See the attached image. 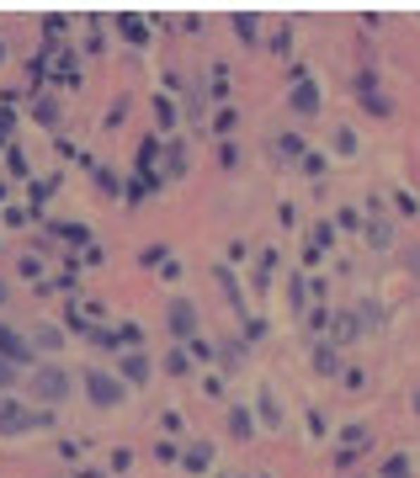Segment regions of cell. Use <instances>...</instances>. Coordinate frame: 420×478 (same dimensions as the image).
<instances>
[{"mask_svg": "<svg viewBox=\"0 0 420 478\" xmlns=\"http://www.w3.org/2000/svg\"><path fill=\"white\" fill-rule=\"evenodd\" d=\"M336 377H341V382H346V388H351V394H357V388H362V382H367V372H362V367H341V372H336Z\"/></svg>", "mask_w": 420, "mask_h": 478, "instance_id": "d4e9b609", "label": "cell"}, {"mask_svg": "<svg viewBox=\"0 0 420 478\" xmlns=\"http://www.w3.org/2000/svg\"><path fill=\"white\" fill-rule=\"evenodd\" d=\"M234 32H240L245 48H261V32H255V16L250 11H234Z\"/></svg>", "mask_w": 420, "mask_h": 478, "instance_id": "9a60e30c", "label": "cell"}, {"mask_svg": "<svg viewBox=\"0 0 420 478\" xmlns=\"http://www.w3.org/2000/svg\"><path fill=\"white\" fill-rule=\"evenodd\" d=\"M272 53L276 59H293V27H276L272 32Z\"/></svg>", "mask_w": 420, "mask_h": 478, "instance_id": "ac0fdd59", "label": "cell"}, {"mask_svg": "<svg viewBox=\"0 0 420 478\" xmlns=\"http://www.w3.org/2000/svg\"><path fill=\"white\" fill-rule=\"evenodd\" d=\"M170 330H176V335H192L197 330V309H192V303H170Z\"/></svg>", "mask_w": 420, "mask_h": 478, "instance_id": "8fae6325", "label": "cell"}, {"mask_svg": "<svg viewBox=\"0 0 420 478\" xmlns=\"http://www.w3.org/2000/svg\"><path fill=\"white\" fill-rule=\"evenodd\" d=\"M351 91H357V101L372 112V117H388V112H394V101L383 96V85H378V70H372V64H362V70L351 75Z\"/></svg>", "mask_w": 420, "mask_h": 478, "instance_id": "6da1fadb", "label": "cell"}, {"mask_svg": "<svg viewBox=\"0 0 420 478\" xmlns=\"http://www.w3.org/2000/svg\"><path fill=\"white\" fill-rule=\"evenodd\" d=\"M378 478H415V467H409V457H405V452H394V457H383Z\"/></svg>", "mask_w": 420, "mask_h": 478, "instance_id": "2e32d148", "label": "cell"}, {"mask_svg": "<svg viewBox=\"0 0 420 478\" xmlns=\"http://www.w3.org/2000/svg\"><path fill=\"white\" fill-rule=\"evenodd\" d=\"M218 282H224V292H229V303H234V314L245 319L250 309H245V292H240V282H234V271H229V266H218Z\"/></svg>", "mask_w": 420, "mask_h": 478, "instance_id": "5bb4252c", "label": "cell"}, {"mask_svg": "<svg viewBox=\"0 0 420 478\" xmlns=\"http://www.w3.org/2000/svg\"><path fill=\"white\" fill-rule=\"evenodd\" d=\"M409 409H415V415H420V388H415V399H409Z\"/></svg>", "mask_w": 420, "mask_h": 478, "instance_id": "f1b7e54d", "label": "cell"}, {"mask_svg": "<svg viewBox=\"0 0 420 478\" xmlns=\"http://www.w3.org/2000/svg\"><path fill=\"white\" fill-rule=\"evenodd\" d=\"M309 361H314V372H324V377H336V372H341V356H336V346H330V340H319Z\"/></svg>", "mask_w": 420, "mask_h": 478, "instance_id": "52a82bcc", "label": "cell"}, {"mask_svg": "<svg viewBox=\"0 0 420 478\" xmlns=\"http://www.w3.org/2000/svg\"><path fill=\"white\" fill-rule=\"evenodd\" d=\"M330 149H336V155H341V160H351V155H357V149H362V138H357V128H336V133H330Z\"/></svg>", "mask_w": 420, "mask_h": 478, "instance_id": "7c38bea8", "label": "cell"}, {"mask_svg": "<svg viewBox=\"0 0 420 478\" xmlns=\"http://www.w3.org/2000/svg\"><path fill=\"white\" fill-rule=\"evenodd\" d=\"M288 107H293V117H303V122H309V117H319V107H324V101H319V85H314V75L293 85Z\"/></svg>", "mask_w": 420, "mask_h": 478, "instance_id": "3957f363", "label": "cell"}, {"mask_svg": "<svg viewBox=\"0 0 420 478\" xmlns=\"http://www.w3.org/2000/svg\"><path fill=\"white\" fill-rule=\"evenodd\" d=\"M399 255H405V271H409V276H415V282H420V245H415V239H409V245H405V250H399Z\"/></svg>", "mask_w": 420, "mask_h": 478, "instance_id": "603a6c76", "label": "cell"}, {"mask_svg": "<svg viewBox=\"0 0 420 478\" xmlns=\"http://www.w3.org/2000/svg\"><path fill=\"white\" fill-rule=\"evenodd\" d=\"M351 314H357V324H362V330H383V324H388V309H383L378 298H362Z\"/></svg>", "mask_w": 420, "mask_h": 478, "instance_id": "5b68a950", "label": "cell"}, {"mask_svg": "<svg viewBox=\"0 0 420 478\" xmlns=\"http://www.w3.org/2000/svg\"><path fill=\"white\" fill-rule=\"evenodd\" d=\"M394 202H399V213H405V218H415V213H420V202H415V197H409L405 186H394Z\"/></svg>", "mask_w": 420, "mask_h": 478, "instance_id": "cb8c5ba5", "label": "cell"}, {"mask_svg": "<svg viewBox=\"0 0 420 478\" xmlns=\"http://www.w3.org/2000/svg\"><path fill=\"white\" fill-rule=\"evenodd\" d=\"M309 245H314V250H324V245H336V224H319V228H314V239H309Z\"/></svg>", "mask_w": 420, "mask_h": 478, "instance_id": "484cf974", "label": "cell"}, {"mask_svg": "<svg viewBox=\"0 0 420 478\" xmlns=\"http://www.w3.org/2000/svg\"><path fill=\"white\" fill-rule=\"evenodd\" d=\"M298 165H303V176H314V181L324 176V155H319V149H303V160H298Z\"/></svg>", "mask_w": 420, "mask_h": 478, "instance_id": "ffe728a7", "label": "cell"}, {"mask_svg": "<svg viewBox=\"0 0 420 478\" xmlns=\"http://www.w3.org/2000/svg\"><path fill=\"white\" fill-rule=\"evenodd\" d=\"M250 415L261 420L266 430H282V425H288V415H282V399H276V388H266V382L255 388V409H250Z\"/></svg>", "mask_w": 420, "mask_h": 478, "instance_id": "7a4b0ae2", "label": "cell"}, {"mask_svg": "<svg viewBox=\"0 0 420 478\" xmlns=\"http://www.w3.org/2000/svg\"><path fill=\"white\" fill-rule=\"evenodd\" d=\"M288 303H293V319L303 324V303H309V282H303V271L288 276Z\"/></svg>", "mask_w": 420, "mask_h": 478, "instance_id": "9c48e42d", "label": "cell"}, {"mask_svg": "<svg viewBox=\"0 0 420 478\" xmlns=\"http://www.w3.org/2000/svg\"><path fill=\"white\" fill-rule=\"evenodd\" d=\"M213 356H224V367H240V361H245V340H224Z\"/></svg>", "mask_w": 420, "mask_h": 478, "instance_id": "d6986e66", "label": "cell"}, {"mask_svg": "<svg viewBox=\"0 0 420 478\" xmlns=\"http://www.w3.org/2000/svg\"><path fill=\"white\" fill-rule=\"evenodd\" d=\"M272 271H276V250H272V245H261V255H255V292L272 287Z\"/></svg>", "mask_w": 420, "mask_h": 478, "instance_id": "ba28073f", "label": "cell"}, {"mask_svg": "<svg viewBox=\"0 0 420 478\" xmlns=\"http://www.w3.org/2000/svg\"><path fill=\"white\" fill-rule=\"evenodd\" d=\"M245 340H250V346L266 340V319H250V314H245Z\"/></svg>", "mask_w": 420, "mask_h": 478, "instance_id": "4316f807", "label": "cell"}, {"mask_svg": "<svg viewBox=\"0 0 420 478\" xmlns=\"http://www.w3.org/2000/svg\"><path fill=\"white\" fill-rule=\"evenodd\" d=\"M37 388H43L49 399H64V377H59V372H43V377H37Z\"/></svg>", "mask_w": 420, "mask_h": 478, "instance_id": "7402d4cb", "label": "cell"}, {"mask_svg": "<svg viewBox=\"0 0 420 478\" xmlns=\"http://www.w3.org/2000/svg\"><path fill=\"white\" fill-rule=\"evenodd\" d=\"M276 218H282L288 228H298V207H293V202H282V207H276Z\"/></svg>", "mask_w": 420, "mask_h": 478, "instance_id": "83f0119b", "label": "cell"}, {"mask_svg": "<svg viewBox=\"0 0 420 478\" xmlns=\"http://www.w3.org/2000/svg\"><path fill=\"white\" fill-rule=\"evenodd\" d=\"M362 234H367L372 250H388V245H394V224H388V218H362Z\"/></svg>", "mask_w": 420, "mask_h": 478, "instance_id": "8992f818", "label": "cell"}, {"mask_svg": "<svg viewBox=\"0 0 420 478\" xmlns=\"http://www.w3.org/2000/svg\"><path fill=\"white\" fill-rule=\"evenodd\" d=\"M303 149H309V138H303V133H276V155L282 160H303Z\"/></svg>", "mask_w": 420, "mask_h": 478, "instance_id": "30bf717a", "label": "cell"}, {"mask_svg": "<svg viewBox=\"0 0 420 478\" xmlns=\"http://www.w3.org/2000/svg\"><path fill=\"white\" fill-rule=\"evenodd\" d=\"M229 430H234V441H255V415L250 409H234V415H229Z\"/></svg>", "mask_w": 420, "mask_h": 478, "instance_id": "4fadbf2b", "label": "cell"}, {"mask_svg": "<svg viewBox=\"0 0 420 478\" xmlns=\"http://www.w3.org/2000/svg\"><path fill=\"white\" fill-rule=\"evenodd\" d=\"M330 224H336V228H346V234H357V228H362V213H357V207H341V213L330 218Z\"/></svg>", "mask_w": 420, "mask_h": 478, "instance_id": "44dd1931", "label": "cell"}, {"mask_svg": "<svg viewBox=\"0 0 420 478\" xmlns=\"http://www.w3.org/2000/svg\"><path fill=\"white\" fill-rule=\"evenodd\" d=\"M357 335H362V324H357V314H351V309H336V314H330V346H351V340H357Z\"/></svg>", "mask_w": 420, "mask_h": 478, "instance_id": "277c9868", "label": "cell"}, {"mask_svg": "<svg viewBox=\"0 0 420 478\" xmlns=\"http://www.w3.org/2000/svg\"><path fill=\"white\" fill-rule=\"evenodd\" d=\"M91 399H96V404H117V382H112V377H91Z\"/></svg>", "mask_w": 420, "mask_h": 478, "instance_id": "e0dca14e", "label": "cell"}]
</instances>
